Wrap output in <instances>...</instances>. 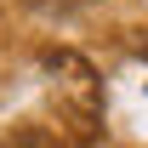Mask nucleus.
<instances>
[{
	"mask_svg": "<svg viewBox=\"0 0 148 148\" xmlns=\"http://www.w3.org/2000/svg\"><path fill=\"white\" fill-rule=\"evenodd\" d=\"M46 69H51V80H57V103H63V114L74 120V131L91 137L97 131V80H91V69L74 51H51Z\"/></svg>",
	"mask_w": 148,
	"mask_h": 148,
	"instance_id": "f257e3e1",
	"label": "nucleus"
},
{
	"mask_svg": "<svg viewBox=\"0 0 148 148\" xmlns=\"http://www.w3.org/2000/svg\"><path fill=\"white\" fill-rule=\"evenodd\" d=\"M23 148H57V137H40L34 131V137H23Z\"/></svg>",
	"mask_w": 148,
	"mask_h": 148,
	"instance_id": "f03ea898",
	"label": "nucleus"
}]
</instances>
